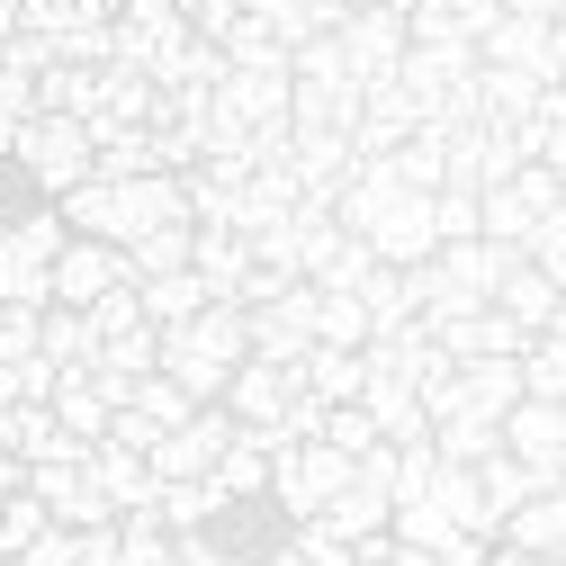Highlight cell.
Masks as SVG:
<instances>
[{
  "mask_svg": "<svg viewBox=\"0 0 566 566\" xmlns=\"http://www.w3.org/2000/svg\"><path fill=\"white\" fill-rule=\"evenodd\" d=\"M432 450H441L450 468H485L494 450H504V422H476V413H459V422H432Z\"/></svg>",
  "mask_w": 566,
  "mask_h": 566,
  "instance_id": "1f68e13d",
  "label": "cell"
},
{
  "mask_svg": "<svg viewBox=\"0 0 566 566\" xmlns=\"http://www.w3.org/2000/svg\"><path fill=\"white\" fill-rule=\"evenodd\" d=\"M432 226H441V243H476V234H485L476 189H432Z\"/></svg>",
  "mask_w": 566,
  "mask_h": 566,
  "instance_id": "74e56055",
  "label": "cell"
},
{
  "mask_svg": "<svg viewBox=\"0 0 566 566\" xmlns=\"http://www.w3.org/2000/svg\"><path fill=\"white\" fill-rule=\"evenodd\" d=\"M10 154H19V171H28L45 198L82 189V180L99 171V145H91V126H82V117H45V108L19 126V145H10Z\"/></svg>",
  "mask_w": 566,
  "mask_h": 566,
  "instance_id": "277c9868",
  "label": "cell"
},
{
  "mask_svg": "<svg viewBox=\"0 0 566 566\" xmlns=\"http://www.w3.org/2000/svg\"><path fill=\"white\" fill-rule=\"evenodd\" d=\"M19 405V360H0V413Z\"/></svg>",
  "mask_w": 566,
  "mask_h": 566,
  "instance_id": "816d5d0a",
  "label": "cell"
},
{
  "mask_svg": "<svg viewBox=\"0 0 566 566\" xmlns=\"http://www.w3.org/2000/svg\"><path fill=\"white\" fill-rule=\"evenodd\" d=\"M476 494H485V522H494V539H504V522L531 504V494H548V485H539V476H531L513 450H494V459L476 468Z\"/></svg>",
  "mask_w": 566,
  "mask_h": 566,
  "instance_id": "603a6c76",
  "label": "cell"
},
{
  "mask_svg": "<svg viewBox=\"0 0 566 566\" xmlns=\"http://www.w3.org/2000/svg\"><path fill=\"white\" fill-rule=\"evenodd\" d=\"M108 289H126V252H117V243L73 234V243L54 252V306H99Z\"/></svg>",
  "mask_w": 566,
  "mask_h": 566,
  "instance_id": "4fadbf2b",
  "label": "cell"
},
{
  "mask_svg": "<svg viewBox=\"0 0 566 566\" xmlns=\"http://www.w3.org/2000/svg\"><path fill=\"white\" fill-rule=\"evenodd\" d=\"M10 566H82V557H73V531H45V539H36V548H19Z\"/></svg>",
  "mask_w": 566,
  "mask_h": 566,
  "instance_id": "ee69618b",
  "label": "cell"
},
{
  "mask_svg": "<svg viewBox=\"0 0 566 566\" xmlns=\"http://www.w3.org/2000/svg\"><path fill=\"white\" fill-rule=\"evenodd\" d=\"M297 396H306V378H297V369H279V360H243V369L226 378V396H217V405L243 422V432H261V441L279 450V422H289V405H297Z\"/></svg>",
  "mask_w": 566,
  "mask_h": 566,
  "instance_id": "ba28073f",
  "label": "cell"
},
{
  "mask_svg": "<svg viewBox=\"0 0 566 566\" xmlns=\"http://www.w3.org/2000/svg\"><path fill=\"white\" fill-rule=\"evenodd\" d=\"M504 450L539 476V485H566V405H548V396H522L513 413H504Z\"/></svg>",
  "mask_w": 566,
  "mask_h": 566,
  "instance_id": "7c38bea8",
  "label": "cell"
},
{
  "mask_svg": "<svg viewBox=\"0 0 566 566\" xmlns=\"http://www.w3.org/2000/svg\"><path fill=\"white\" fill-rule=\"evenodd\" d=\"M360 306H369V342L396 333V324H422V315H413V270H387V261H378V270L360 279Z\"/></svg>",
  "mask_w": 566,
  "mask_h": 566,
  "instance_id": "83f0119b",
  "label": "cell"
},
{
  "mask_svg": "<svg viewBox=\"0 0 566 566\" xmlns=\"http://www.w3.org/2000/svg\"><path fill=\"white\" fill-rule=\"evenodd\" d=\"M243 10H252V0H243Z\"/></svg>",
  "mask_w": 566,
  "mask_h": 566,
  "instance_id": "680465c9",
  "label": "cell"
},
{
  "mask_svg": "<svg viewBox=\"0 0 566 566\" xmlns=\"http://www.w3.org/2000/svg\"><path fill=\"white\" fill-rule=\"evenodd\" d=\"M171 566H226V548L207 531H171Z\"/></svg>",
  "mask_w": 566,
  "mask_h": 566,
  "instance_id": "f6af8a7d",
  "label": "cell"
},
{
  "mask_svg": "<svg viewBox=\"0 0 566 566\" xmlns=\"http://www.w3.org/2000/svg\"><path fill=\"white\" fill-rule=\"evenodd\" d=\"M252 19H261L279 45H289V54H297V45H315V36H333V19L315 10V0H252Z\"/></svg>",
  "mask_w": 566,
  "mask_h": 566,
  "instance_id": "836d02e7",
  "label": "cell"
},
{
  "mask_svg": "<svg viewBox=\"0 0 566 566\" xmlns=\"http://www.w3.org/2000/svg\"><path fill=\"white\" fill-rule=\"evenodd\" d=\"M28 494H36L45 513H54V531H99V522H117L82 450H63V459H36V468H28Z\"/></svg>",
  "mask_w": 566,
  "mask_h": 566,
  "instance_id": "52a82bcc",
  "label": "cell"
},
{
  "mask_svg": "<svg viewBox=\"0 0 566 566\" xmlns=\"http://www.w3.org/2000/svg\"><path fill=\"white\" fill-rule=\"evenodd\" d=\"M324 441H333L342 459H360V450H378V422H369V405H333V413H324Z\"/></svg>",
  "mask_w": 566,
  "mask_h": 566,
  "instance_id": "60d3db41",
  "label": "cell"
},
{
  "mask_svg": "<svg viewBox=\"0 0 566 566\" xmlns=\"http://www.w3.org/2000/svg\"><path fill=\"white\" fill-rule=\"evenodd\" d=\"M369 270H378V252H369L360 234H342V243H333V261L315 270V289H333V297H360V279H369Z\"/></svg>",
  "mask_w": 566,
  "mask_h": 566,
  "instance_id": "8d00e7d4",
  "label": "cell"
},
{
  "mask_svg": "<svg viewBox=\"0 0 566 566\" xmlns=\"http://www.w3.org/2000/svg\"><path fill=\"white\" fill-rule=\"evenodd\" d=\"M566 207V189H557V171L548 163H522L513 180H494V189H476V217H485V243H531V226L539 217H557Z\"/></svg>",
  "mask_w": 566,
  "mask_h": 566,
  "instance_id": "8992f818",
  "label": "cell"
},
{
  "mask_svg": "<svg viewBox=\"0 0 566 566\" xmlns=\"http://www.w3.org/2000/svg\"><path fill=\"white\" fill-rule=\"evenodd\" d=\"M557 297H566V289H557L548 270H531V261H513V270H504V289H494V306H504L522 333H548V324H557Z\"/></svg>",
  "mask_w": 566,
  "mask_h": 566,
  "instance_id": "7402d4cb",
  "label": "cell"
},
{
  "mask_svg": "<svg viewBox=\"0 0 566 566\" xmlns=\"http://www.w3.org/2000/svg\"><path fill=\"white\" fill-rule=\"evenodd\" d=\"M117 539H126V566H171V531H163L154 513H126Z\"/></svg>",
  "mask_w": 566,
  "mask_h": 566,
  "instance_id": "ab89813d",
  "label": "cell"
},
{
  "mask_svg": "<svg viewBox=\"0 0 566 566\" xmlns=\"http://www.w3.org/2000/svg\"><path fill=\"white\" fill-rule=\"evenodd\" d=\"M270 459H279V450H270L261 432H234V450L217 459V485L234 494V504H252V494H270Z\"/></svg>",
  "mask_w": 566,
  "mask_h": 566,
  "instance_id": "f546056e",
  "label": "cell"
},
{
  "mask_svg": "<svg viewBox=\"0 0 566 566\" xmlns=\"http://www.w3.org/2000/svg\"><path fill=\"white\" fill-rule=\"evenodd\" d=\"M45 531H54V513H45V504H36V494L19 485V494H10V504H0V557H19V548H36Z\"/></svg>",
  "mask_w": 566,
  "mask_h": 566,
  "instance_id": "d590c367",
  "label": "cell"
},
{
  "mask_svg": "<svg viewBox=\"0 0 566 566\" xmlns=\"http://www.w3.org/2000/svg\"><path fill=\"white\" fill-rule=\"evenodd\" d=\"M315 342H324V350H369V306L315 289Z\"/></svg>",
  "mask_w": 566,
  "mask_h": 566,
  "instance_id": "d6a6232c",
  "label": "cell"
},
{
  "mask_svg": "<svg viewBox=\"0 0 566 566\" xmlns=\"http://www.w3.org/2000/svg\"><path fill=\"white\" fill-rule=\"evenodd\" d=\"M485 566H557V557H531V548H485Z\"/></svg>",
  "mask_w": 566,
  "mask_h": 566,
  "instance_id": "c3c4849f",
  "label": "cell"
},
{
  "mask_svg": "<svg viewBox=\"0 0 566 566\" xmlns=\"http://www.w3.org/2000/svg\"><path fill=\"white\" fill-rule=\"evenodd\" d=\"M73 557H82V566H126V539H117V522H99V531H73Z\"/></svg>",
  "mask_w": 566,
  "mask_h": 566,
  "instance_id": "7bdbcfd3",
  "label": "cell"
},
{
  "mask_svg": "<svg viewBox=\"0 0 566 566\" xmlns=\"http://www.w3.org/2000/svg\"><path fill=\"white\" fill-rule=\"evenodd\" d=\"M297 378H306V396L315 405H360V387H369V350H306L297 360Z\"/></svg>",
  "mask_w": 566,
  "mask_h": 566,
  "instance_id": "44dd1931",
  "label": "cell"
},
{
  "mask_svg": "<svg viewBox=\"0 0 566 566\" xmlns=\"http://www.w3.org/2000/svg\"><path fill=\"white\" fill-rule=\"evenodd\" d=\"M19 485H28V468H19L10 450H0V504H10V494H19Z\"/></svg>",
  "mask_w": 566,
  "mask_h": 566,
  "instance_id": "681fc988",
  "label": "cell"
},
{
  "mask_svg": "<svg viewBox=\"0 0 566 566\" xmlns=\"http://www.w3.org/2000/svg\"><path fill=\"white\" fill-rule=\"evenodd\" d=\"M135 297H145V324H154V333H171V324H189V315H207V306H217L198 270H171V279H135Z\"/></svg>",
  "mask_w": 566,
  "mask_h": 566,
  "instance_id": "484cf974",
  "label": "cell"
},
{
  "mask_svg": "<svg viewBox=\"0 0 566 566\" xmlns=\"http://www.w3.org/2000/svg\"><path fill=\"white\" fill-rule=\"evenodd\" d=\"M234 513V494L217 485V476H189V485H163V504H154V522L163 531H217Z\"/></svg>",
  "mask_w": 566,
  "mask_h": 566,
  "instance_id": "cb8c5ba5",
  "label": "cell"
},
{
  "mask_svg": "<svg viewBox=\"0 0 566 566\" xmlns=\"http://www.w3.org/2000/svg\"><path fill=\"white\" fill-rule=\"evenodd\" d=\"M189 243H198V226H163V234H145V243H126V279H171V270H189Z\"/></svg>",
  "mask_w": 566,
  "mask_h": 566,
  "instance_id": "e575fe53",
  "label": "cell"
},
{
  "mask_svg": "<svg viewBox=\"0 0 566 566\" xmlns=\"http://www.w3.org/2000/svg\"><path fill=\"white\" fill-rule=\"evenodd\" d=\"M19 19H28V0H0V45L19 36Z\"/></svg>",
  "mask_w": 566,
  "mask_h": 566,
  "instance_id": "f907efd6",
  "label": "cell"
},
{
  "mask_svg": "<svg viewBox=\"0 0 566 566\" xmlns=\"http://www.w3.org/2000/svg\"><path fill=\"white\" fill-rule=\"evenodd\" d=\"M504 548H531V557H557V548H566V485L531 494V504L504 522Z\"/></svg>",
  "mask_w": 566,
  "mask_h": 566,
  "instance_id": "4316f807",
  "label": "cell"
},
{
  "mask_svg": "<svg viewBox=\"0 0 566 566\" xmlns=\"http://www.w3.org/2000/svg\"><path fill=\"white\" fill-rule=\"evenodd\" d=\"M63 207V226L73 234H91V243H145V234H163V226H189V189L171 180V171H145V180H82V189H63L54 198Z\"/></svg>",
  "mask_w": 566,
  "mask_h": 566,
  "instance_id": "6da1fadb",
  "label": "cell"
},
{
  "mask_svg": "<svg viewBox=\"0 0 566 566\" xmlns=\"http://www.w3.org/2000/svg\"><path fill=\"white\" fill-rule=\"evenodd\" d=\"M243 324H252V360H279V369H297L306 350H315V279L279 289V297H270V306H252Z\"/></svg>",
  "mask_w": 566,
  "mask_h": 566,
  "instance_id": "8fae6325",
  "label": "cell"
},
{
  "mask_svg": "<svg viewBox=\"0 0 566 566\" xmlns=\"http://www.w3.org/2000/svg\"><path fill=\"white\" fill-rule=\"evenodd\" d=\"M226 566H252V557H226Z\"/></svg>",
  "mask_w": 566,
  "mask_h": 566,
  "instance_id": "9f6ffc18",
  "label": "cell"
},
{
  "mask_svg": "<svg viewBox=\"0 0 566 566\" xmlns=\"http://www.w3.org/2000/svg\"><path fill=\"white\" fill-rule=\"evenodd\" d=\"M82 459H91V476H99V494H108V513H117V522L163 504V476H154V459H145V450H117V441H99V450H82Z\"/></svg>",
  "mask_w": 566,
  "mask_h": 566,
  "instance_id": "5bb4252c",
  "label": "cell"
},
{
  "mask_svg": "<svg viewBox=\"0 0 566 566\" xmlns=\"http://www.w3.org/2000/svg\"><path fill=\"white\" fill-rule=\"evenodd\" d=\"M36 350H45L63 378H91L99 333H91V315H82V306H45V315H36Z\"/></svg>",
  "mask_w": 566,
  "mask_h": 566,
  "instance_id": "ac0fdd59",
  "label": "cell"
},
{
  "mask_svg": "<svg viewBox=\"0 0 566 566\" xmlns=\"http://www.w3.org/2000/svg\"><path fill=\"white\" fill-rule=\"evenodd\" d=\"M234 432H243V422H234L226 405H198V413L180 422V432H163V441H154V476H163V485H189V476H217V459L234 450Z\"/></svg>",
  "mask_w": 566,
  "mask_h": 566,
  "instance_id": "9c48e42d",
  "label": "cell"
},
{
  "mask_svg": "<svg viewBox=\"0 0 566 566\" xmlns=\"http://www.w3.org/2000/svg\"><path fill=\"white\" fill-rule=\"evenodd\" d=\"M333 45H342V73L369 91V82H396V63H405V45H413V36H405V19H396V10H342Z\"/></svg>",
  "mask_w": 566,
  "mask_h": 566,
  "instance_id": "30bf717a",
  "label": "cell"
},
{
  "mask_svg": "<svg viewBox=\"0 0 566 566\" xmlns=\"http://www.w3.org/2000/svg\"><path fill=\"white\" fill-rule=\"evenodd\" d=\"M73 243L63 207H28L0 226V306H54V252Z\"/></svg>",
  "mask_w": 566,
  "mask_h": 566,
  "instance_id": "3957f363",
  "label": "cell"
},
{
  "mask_svg": "<svg viewBox=\"0 0 566 566\" xmlns=\"http://www.w3.org/2000/svg\"><path fill=\"white\" fill-rule=\"evenodd\" d=\"M217 54H226V73H289V45H279V36H270L252 10L226 28V45H217Z\"/></svg>",
  "mask_w": 566,
  "mask_h": 566,
  "instance_id": "f1b7e54d",
  "label": "cell"
},
{
  "mask_svg": "<svg viewBox=\"0 0 566 566\" xmlns=\"http://www.w3.org/2000/svg\"><path fill=\"white\" fill-rule=\"evenodd\" d=\"M10 145H19V126H0V154H10Z\"/></svg>",
  "mask_w": 566,
  "mask_h": 566,
  "instance_id": "11a10c76",
  "label": "cell"
},
{
  "mask_svg": "<svg viewBox=\"0 0 566 566\" xmlns=\"http://www.w3.org/2000/svg\"><path fill=\"white\" fill-rule=\"evenodd\" d=\"M91 315V333L99 342H117V333H145V297H135V279H126V289H108L99 306H82Z\"/></svg>",
  "mask_w": 566,
  "mask_h": 566,
  "instance_id": "f35d334b",
  "label": "cell"
},
{
  "mask_svg": "<svg viewBox=\"0 0 566 566\" xmlns=\"http://www.w3.org/2000/svg\"><path fill=\"white\" fill-rule=\"evenodd\" d=\"M0 450H10L19 468H36V459H63L73 441H63L54 405H10V413H0Z\"/></svg>",
  "mask_w": 566,
  "mask_h": 566,
  "instance_id": "d4e9b609",
  "label": "cell"
},
{
  "mask_svg": "<svg viewBox=\"0 0 566 566\" xmlns=\"http://www.w3.org/2000/svg\"><path fill=\"white\" fill-rule=\"evenodd\" d=\"M36 108H45V117H82V126H91V117L108 108V63H54V73L36 82Z\"/></svg>",
  "mask_w": 566,
  "mask_h": 566,
  "instance_id": "e0dca14e",
  "label": "cell"
},
{
  "mask_svg": "<svg viewBox=\"0 0 566 566\" xmlns=\"http://www.w3.org/2000/svg\"><path fill=\"white\" fill-rule=\"evenodd\" d=\"M189 270L207 279V297H217V306H234L243 270H252V243H243V234H226V226H198V243H189Z\"/></svg>",
  "mask_w": 566,
  "mask_h": 566,
  "instance_id": "d6986e66",
  "label": "cell"
},
{
  "mask_svg": "<svg viewBox=\"0 0 566 566\" xmlns=\"http://www.w3.org/2000/svg\"><path fill=\"white\" fill-rule=\"evenodd\" d=\"M360 405H369V422H378V441H432V413H422V387L413 378H369L360 387Z\"/></svg>",
  "mask_w": 566,
  "mask_h": 566,
  "instance_id": "2e32d148",
  "label": "cell"
},
{
  "mask_svg": "<svg viewBox=\"0 0 566 566\" xmlns=\"http://www.w3.org/2000/svg\"><path fill=\"white\" fill-rule=\"evenodd\" d=\"M342 10H387V0H342Z\"/></svg>",
  "mask_w": 566,
  "mask_h": 566,
  "instance_id": "db71d44e",
  "label": "cell"
},
{
  "mask_svg": "<svg viewBox=\"0 0 566 566\" xmlns=\"http://www.w3.org/2000/svg\"><path fill=\"white\" fill-rule=\"evenodd\" d=\"M539 163H548V171H557V189H566V117H557V126H539Z\"/></svg>",
  "mask_w": 566,
  "mask_h": 566,
  "instance_id": "7dc6e473",
  "label": "cell"
},
{
  "mask_svg": "<svg viewBox=\"0 0 566 566\" xmlns=\"http://www.w3.org/2000/svg\"><path fill=\"white\" fill-rule=\"evenodd\" d=\"M539 82H548V91H566V19L548 28V63H539Z\"/></svg>",
  "mask_w": 566,
  "mask_h": 566,
  "instance_id": "bcb514c9",
  "label": "cell"
},
{
  "mask_svg": "<svg viewBox=\"0 0 566 566\" xmlns=\"http://www.w3.org/2000/svg\"><path fill=\"white\" fill-rule=\"evenodd\" d=\"M522 396H548V405H566V324L531 333V350H522Z\"/></svg>",
  "mask_w": 566,
  "mask_h": 566,
  "instance_id": "4dcf8cb0",
  "label": "cell"
},
{
  "mask_svg": "<svg viewBox=\"0 0 566 566\" xmlns=\"http://www.w3.org/2000/svg\"><path fill=\"white\" fill-rule=\"evenodd\" d=\"M243 360H252V324H243V306H207V315H189V324L163 333V378L189 387L198 405H217L226 378H234Z\"/></svg>",
  "mask_w": 566,
  "mask_h": 566,
  "instance_id": "7a4b0ae2",
  "label": "cell"
},
{
  "mask_svg": "<svg viewBox=\"0 0 566 566\" xmlns=\"http://www.w3.org/2000/svg\"><path fill=\"white\" fill-rule=\"evenodd\" d=\"M557 566H566V548H557Z\"/></svg>",
  "mask_w": 566,
  "mask_h": 566,
  "instance_id": "6f0895ef",
  "label": "cell"
},
{
  "mask_svg": "<svg viewBox=\"0 0 566 566\" xmlns=\"http://www.w3.org/2000/svg\"><path fill=\"white\" fill-rule=\"evenodd\" d=\"M350 468H360V459H342L333 441H297V450L270 459V504L289 513V522H324L333 494L350 485Z\"/></svg>",
  "mask_w": 566,
  "mask_h": 566,
  "instance_id": "5b68a950",
  "label": "cell"
},
{
  "mask_svg": "<svg viewBox=\"0 0 566 566\" xmlns=\"http://www.w3.org/2000/svg\"><path fill=\"white\" fill-rule=\"evenodd\" d=\"M315 10H324V19H333V28H342V0H315Z\"/></svg>",
  "mask_w": 566,
  "mask_h": 566,
  "instance_id": "f5cc1de1",
  "label": "cell"
},
{
  "mask_svg": "<svg viewBox=\"0 0 566 566\" xmlns=\"http://www.w3.org/2000/svg\"><path fill=\"white\" fill-rule=\"evenodd\" d=\"M441 350L468 369V360H522L531 350V333L504 315V306H476V315H459V324H441Z\"/></svg>",
  "mask_w": 566,
  "mask_h": 566,
  "instance_id": "9a60e30c",
  "label": "cell"
},
{
  "mask_svg": "<svg viewBox=\"0 0 566 566\" xmlns=\"http://www.w3.org/2000/svg\"><path fill=\"white\" fill-rule=\"evenodd\" d=\"M243 19V0H180V28L207 36V45H226V28Z\"/></svg>",
  "mask_w": 566,
  "mask_h": 566,
  "instance_id": "b9f144b4",
  "label": "cell"
},
{
  "mask_svg": "<svg viewBox=\"0 0 566 566\" xmlns=\"http://www.w3.org/2000/svg\"><path fill=\"white\" fill-rule=\"evenodd\" d=\"M548 28L557 19H494L485 36H476V63H504V73H539V63H548Z\"/></svg>",
  "mask_w": 566,
  "mask_h": 566,
  "instance_id": "ffe728a7",
  "label": "cell"
}]
</instances>
